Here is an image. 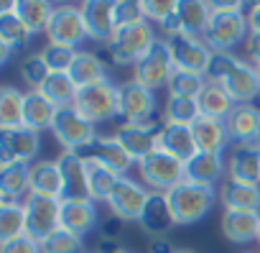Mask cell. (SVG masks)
I'll return each mask as SVG.
<instances>
[{
	"label": "cell",
	"instance_id": "obj_1",
	"mask_svg": "<svg viewBox=\"0 0 260 253\" xmlns=\"http://www.w3.org/2000/svg\"><path fill=\"white\" fill-rule=\"evenodd\" d=\"M204 77L207 82L222 85L237 105H250L260 97V74L255 64L235 57L232 51H212Z\"/></svg>",
	"mask_w": 260,
	"mask_h": 253
},
{
	"label": "cell",
	"instance_id": "obj_2",
	"mask_svg": "<svg viewBox=\"0 0 260 253\" xmlns=\"http://www.w3.org/2000/svg\"><path fill=\"white\" fill-rule=\"evenodd\" d=\"M212 18L204 31V44L212 51H232L237 44H245L250 26H247V13L242 11V3H209Z\"/></svg>",
	"mask_w": 260,
	"mask_h": 253
},
{
	"label": "cell",
	"instance_id": "obj_3",
	"mask_svg": "<svg viewBox=\"0 0 260 253\" xmlns=\"http://www.w3.org/2000/svg\"><path fill=\"white\" fill-rule=\"evenodd\" d=\"M166 197L171 202V212H174L176 225H194L209 215V210L219 200V192H217V187L181 182L179 187L166 192Z\"/></svg>",
	"mask_w": 260,
	"mask_h": 253
},
{
	"label": "cell",
	"instance_id": "obj_4",
	"mask_svg": "<svg viewBox=\"0 0 260 253\" xmlns=\"http://www.w3.org/2000/svg\"><path fill=\"white\" fill-rule=\"evenodd\" d=\"M156 41H158V36H156L151 21H143L138 26L120 29L112 36V41L107 44V54L120 67L122 64H133L136 67L138 62H143L151 54V49L156 46Z\"/></svg>",
	"mask_w": 260,
	"mask_h": 253
},
{
	"label": "cell",
	"instance_id": "obj_5",
	"mask_svg": "<svg viewBox=\"0 0 260 253\" xmlns=\"http://www.w3.org/2000/svg\"><path fill=\"white\" fill-rule=\"evenodd\" d=\"M138 172H141L143 184L151 187V192H171L174 187L186 182V164L166 154L164 149H156L153 154L141 159Z\"/></svg>",
	"mask_w": 260,
	"mask_h": 253
},
{
	"label": "cell",
	"instance_id": "obj_6",
	"mask_svg": "<svg viewBox=\"0 0 260 253\" xmlns=\"http://www.w3.org/2000/svg\"><path fill=\"white\" fill-rule=\"evenodd\" d=\"M74 107L89 120V123H107L112 118L120 115V87L112 85L110 79L107 82H100V85H89V87H82L77 92V100H74Z\"/></svg>",
	"mask_w": 260,
	"mask_h": 253
},
{
	"label": "cell",
	"instance_id": "obj_7",
	"mask_svg": "<svg viewBox=\"0 0 260 253\" xmlns=\"http://www.w3.org/2000/svg\"><path fill=\"white\" fill-rule=\"evenodd\" d=\"M51 133L61 144L64 151H79L97 138L94 123H89L74 105L56 110V118L51 123Z\"/></svg>",
	"mask_w": 260,
	"mask_h": 253
},
{
	"label": "cell",
	"instance_id": "obj_8",
	"mask_svg": "<svg viewBox=\"0 0 260 253\" xmlns=\"http://www.w3.org/2000/svg\"><path fill=\"white\" fill-rule=\"evenodd\" d=\"M26 235L44 243L51 233L61 228V200L44 197V194H28L26 202Z\"/></svg>",
	"mask_w": 260,
	"mask_h": 253
},
{
	"label": "cell",
	"instance_id": "obj_9",
	"mask_svg": "<svg viewBox=\"0 0 260 253\" xmlns=\"http://www.w3.org/2000/svg\"><path fill=\"white\" fill-rule=\"evenodd\" d=\"M164 125H166L164 118L151 120V123H122L120 128L115 131V138L122 144V149L138 164L141 159H146L148 154H153L158 149Z\"/></svg>",
	"mask_w": 260,
	"mask_h": 253
},
{
	"label": "cell",
	"instance_id": "obj_10",
	"mask_svg": "<svg viewBox=\"0 0 260 253\" xmlns=\"http://www.w3.org/2000/svg\"><path fill=\"white\" fill-rule=\"evenodd\" d=\"M46 39H49V44L69 46V49H77L84 39H89L87 26H84V16H82V6H72V3L56 6L51 23L46 29Z\"/></svg>",
	"mask_w": 260,
	"mask_h": 253
},
{
	"label": "cell",
	"instance_id": "obj_11",
	"mask_svg": "<svg viewBox=\"0 0 260 253\" xmlns=\"http://www.w3.org/2000/svg\"><path fill=\"white\" fill-rule=\"evenodd\" d=\"M209 18H212L209 3H199V0H176V11L169 16V21L161 29L166 31V39H171V36H197V39H202Z\"/></svg>",
	"mask_w": 260,
	"mask_h": 253
},
{
	"label": "cell",
	"instance_id": "obj_12",
	"mask_svg": "<svg viewBox=\"0 0 260 253\" xmlns=\"http://www.w3.org/2000/svg\"><path fill=\"white\" fill-rule=\"evenodd\" d=\"M120 118L125 123H151L164 118V113H158L156 92L138 85L136 79L125 82L120 87Z\"/></svg>",
	"mask_w": 260,
	"mask_h": 253
},
{
	"label": "cell",
	"instance_id": "obj_13",
	"mask_svg": "<svg viewBox=\"0 0 260 253\" xmlns=\"http://www.w3.org/2000/svg\"><path fill=\"white\" fill-rule=\"evenodd\" d=\"M174 69L176 67H174V57H171V44H169V39H158L156 46L151 49V54L133 67V72H136L133 79L156 92L158 87H169Z\"/></svg>",
	"mask_w": 260,
	"mask_h": 253
},
{
	"label": "cell",
	"instance_id": "obj_14",
	"mask_svg": "<svg viewBox=\"0 0 260 253\" xmlns=\"http://www.w3.org/2000/svg\"><path fill=\"white\" fill-rule=\"evenodd\" d=\"M148 197H151V192L143 184H138L130 177H120L115 192L107 200V207H110L112 217H117L122 222H141Z\"/></svg>",
	"mask_w": 260,
	"mask_h": 253
},
{
	"label": "cell",
	"instance_id": "obj_15",
	"mask_svg": "<svg viewBox=\"0 0 260 253\" xmlns=\"http://www.w3.org/2000/svg\"><path fill=\"white\" fill-rule=\"evenodd\" d=\"M41 149V133L26 128H11L3 131L0 128V166L8 164H34Z\"/></svg>",
	"mask_w": 260,
	"mask_h": 253
},
{
	"label": "cell",
	"instance_id": "obj_16",
	"mask_svg": "<svg viewBox=\"0 0 260 253\" xmlns=\"http://www.w3.org/2000/svg\"><path fill=\"white\" fill-rule=\"evenodd\" d=\"M84 161H94V164H102L112 172H117L120 177H127V169L133 166V156H130L122 144L115 138V136H97L92 144H87L84 149L77 151Z\"/></svg>",
	"mask_w": 260,
	"mask_h": 253
},
{
	"label": "cell",
	"instance_id": "obj_17",
	"mask_svg": "<svg viewBox=\"0 0 260 253\" xmlns=\"http://www.w3.org/2000/svg\"><path fill=\"white\" fill-rule=\"evenodd\" d=\"M171 57H174V67L184 69V72H194V74H204L212 59V49L204 44V39L197 36H171Z\"/></svg>",
	"mask_w": 260,
	"mask_h": 253
},
{
	"label": "cell",
	"instance_id": "obj_18",
	"mask_svg": "<svg viewBox=\"0 0 260 253\" xmlns=\"http://www.w3.org/2000/svg\"><path fill=\"white\" fill-rule=\"evenodd\" d=\"M59 169L64 179L61 202L69 200H89V184H87V161L77 151H61L59 154Z\"/></svg>",
	"mask_w": 260,
	"mask_h": 253
},
{
	"label": "cell",
	"instance_id": "obj_19",
	"mask_svg": "<svg viewBox=\"0 0 260 253\" xmlns=\"http://www.w3.org/2000/svg\"><path fill=\"white\" fill-rule=\"evenodd\" d=\"M224 125L232 146H255L260 128V110L255 105H235V110L224 118Z\"/></svg>",
	"mask_w": 260,
	"mask_h": 253
},
{
	"label": "cell",
	"instance_id": "obj_20",
	"mask_svg": "<svg viewBox=\"0 0 260 253\" xmlns=\"http://www.w3.org/2000/svg\"><path fill=\"white\" fill-rule=\"evenodd\" d=\"M82 16H84V26H87L89 39L110 44L112 36L117 34L112 3H105V0H87V3H82Z\"/></svg>",
	"mask_w": 260,
	"mask_h": 253
},
{
	"label": "cell",
	"instance_id": "obj_21",
	"mask_svg": "<svg viewBox=\"0 0 260 253\" xmlns=\"http://www.w3.org/2000/svg\"><path fill=\"white\" fill-rule=\"evenodd\" d=\"M174 225H176V220H174L171 202H169L166 192H151V197L146 202V210L141 215V228L153 238H164Z\"/></svg>",
	"mask_w": 260,
	"mask_h": 253
},
{
	"label": "cell",
	"instance_id": "obj_22",
	"mask_svg": "<svg viewBox=\"0 0 260 253\" xmlns=\"http://www.w3.org/2000/svg\"><path fill=\"white\" fill-rule=\"evenodd\" d=\"M227 179L260 184V149L257 146H232L227 156Z\"/></svg>",
	"mask_w": 260,
	"mask_h": 253
},
{
	"label": "cell",
	"instance_id": "obj_23",
	"mask_svg": "<svg viewBox=\"0 0 260 253\" xmlns=\"http://www.w3.org/2000/svg\"><path fill=\"white\" fill-rule=\"evenodd\" d=\"M224 174H227V161L222 159V154L197 151V156L186 161V182L217 187L222 184Z\"/></svg>",
	"mask_w": 260,
	"mask_h": 253
},
{
	"label": "cell",
	"instance_id": "obj_24",
	"mask_svg": "<svg viewBox=\"0 0 260 253\" xmlns=\"http://www.w3.org/2000/svg\"><path fill=\"white\" fill-rule=\"evenodd\" d=\"M260 233V212H240V210H224L222 212V235L230 243L245 245L257 240Z\"/></svg>",
	"mask_w": 260,
	"mask_h": 253
},
{
	"label": "cell",
	"instance_id": "obj_25",
	"mask_svg": "<svg viewBox=\"0 0 260 253\" xmlns=\"http://www.w3.org/2000/svg\"><path fill=\"white\" fill-rule=\"evenodd\" d=\"M100 220L97 205L92 200H69L61 202V228H67L69 233L84 238Z\"/></svg>",
	"mask_w": 260,
	"mask_h": 253
},
{
	"label": "cell",
	"instance_id": "obj_26",
	"mask_svg": "<svg viewBox=\"0 0 260 253\" xmlns=\"http://www.w3.org/2000/svg\"><path fill=\"white\" fill-rule=\"evenodd\" d=\"M31 194V164L0 166V202H26Z\"/></svg>",
	"mask_w": 260,
	"mask_h": 253
},
{
	"label": "cell",
	"instance_id": "obj_27",
	"mask_svg": "<svg viewBox=\"0 0 260 253\" xmlns=\"http://www.w3.org/2000/svg\"><path fill=\"white\" fill-rule=\"evenodd\" d=\"M191 133H194L197 149L199 151H207V154H222L224 146L230 144L227 125H224V120H217V118L199 115L191 123Z\"/></svg>",
	"mask_w": 260,
	"mask_h": 253
},
{
	"label": "cell",
	"instance_id": "obj_28",
	"mask_svg": "<svg viewBox=\"0 0 260 253\" xmlns=\"http://www.w3.org/2000/svg\"><path fill=\"white\" fill-rule=\"evenodd\" d=\"M219 200L224 210H240V212H260V184H245L224 179L219 187Z\"/></svg>",
	"mask_w": 260,
	"mask_h": 253
},
{
	"label": "cell",
	"instance_id": "obj_29",
	"mask_svg": "<svg viewBox=\"0 0 260 253\" xmlns=\"http://www.w3.org/2000/svg\"><path fill=\"white\" fill-rule=\"evenodd\" d=\"M64 192V179L59 161L54 159H41L31 164V194H44V197H56L61 200Z\"/></svg>",
	"mask_w": 260,
	"mask_h": 253
},
{
	"label": "cell",
	"instance_id": "obj_30",
	"mask_svg": "<svg viewBox=\"0 0 260 253\" xmlns=\"http://www.w3.org/2000/svg\"><path fill=\"white\" fill-rule=\"evenodd\" d=\"M56 105L41 92V90H28L26 92V105H23V125L36 133L44 128H51V123L56 118Z\"/></svg>",
	"mask_w": 260,
	"mask_h": 253
},
{
	"label": "cell",
	"instance_id": "obj_31",
	"mask_svg": "<svg viewBox=\"0 0 260 253\" xmlns=\"http://www.w3.org/2000/svg\"><path fill=\"white\" fill-rule=\"evenodd\" d=\"M158 149H164L166 154L176 156L179 161H189L197 156V141H194V133H191V125H171L166 123L164 125V133H161V141H158Z\"/></svg>",
	"mask_w": 260,
	"mask_h": 253
},
{
	"label": "cell",
	"instance_id": "obj_32",
	"mask_svg": "<svg viewBox=\"0 0 260 253\" xmlns=\"http://www.w3.org/2000/svg\"><path fill=\"white\" fill-rule=\"evenodd\" d=\"M69 77L82 90V87H89V85L107 82V69H105V64H102V59L97 54H92V51H77L74 64L69 67Z\"/></svg>",
	"mask_w": 260,
	"mask_h": 253
},
{
	"label": "cell",
	"instance_id": "obj_33",
	"mask_svg": "<svg viewBox=\"0 0 260 253\" xmlns=\"http://www.w3.org/2000/svg\"><path fill=\"white\" fill-rule=\"evenodd\" d=\"M31 36H34L31 29L21 21L13 3H6L3 11H0V44H6L16 51V49H23L31 41Z\"/></svg>",
	"mask_w": 260,
	"mask_h": 253
},
{
	"label": "cell",
	"instance_id": "obj_34",
	"mask_svg": "<svg viewBox=\"0 0 260 253\" xmlns=\"http://www.w3.org/2000/svg\"><path fill=\"white\" fill-rule=\"evenodd\" d=\"M197 102H199L202 115L217 118V120H224V118L235 110V105H237V102L230 97V92H227L222 85H214V82H207V85L202 87Z\"/></svg>",
	"mask_w": 260,
	"mask_h": 253
},
{
	"label": "cell",
	"instance_id": "obj_35",
	"mask_svg": "<svg viewBox=\"0 0 260 253\" xmlns=\"http://www.w3.org/2000/svg\"><path fill=\"white\" fill-rule=\"evenodd\" d=\"M120 182V174L102 166V164H94V161H87V184H89V200L92 202H107L110 194L115 192Z\"/></svg>",
	"mask_w": 260,
	"mask_h": 253
},
{
	"label": "cell",
	"instance_id": "obj_36",
	"mask_svg": "<svg viewBox=\"0 0 260 253\" xmlns=\"http://www.w3.org/2000/svg\"><path fill=\"white\" fill-rule=\"evenodd\" d=\"M23 105H26V92L11 85L0 90V125H3V131L23 125Z\"/></svg>",
	"mask_w": 260,
	"mask_h": 253
},
{
	"label": "cell",
	"instance_id": "obj_37",
	"mask_svg": "<svg viewBox=\"0 0 260 253\" xmlns=\"http://www.w3.org/2000/svg\"><path fill=\"white\" fill-rule=\"evenodd\" d=\"M13 8L21 16V21L31 29V34H46L56 6L46 3V0H21V3H13Z\"/></svg>",
	"mask_w": 260,
	"mask_h": 253
},
{
	"label": "cell",
	"instance_id": "obj_38",
	"mask_svg": "<svg viewBox=\"0 0 260 253\" xmlns=\"http://www.w3.org/2000/svg\"><path fill=\"white\" fill-rule=\"evenodd\" d=\"M41 92H44L56 107H69V105H74L79 87L74 85V79L69 77V72H51L49 79L44 82Z\"/></svg>",
	"mask_w": 260,
	"mask_h": 253
},
{
	"label": "cell",
	"instance_id": "obj_39",
	"mask_svg": "<svg viewBox=\"0 0 260 253\" xmlns=\"http://www.w3.org/2000/svg\"><path fill=\"white\" fill-rule=\"evenodd\" d=\"M161 113H164V120L171 125H191L202 115L197 97H179V95H169Z\"/></svg>",
	"mask_w": 260,
	"mask_h": 253
},
{
	"label": "cell",
	"instance_id": "obj_40",
	"mask_svg": "<svg viewBox=\"0 0 260 253\" xmlns=\"http://www.w3.org/2000/svg\"><path fill=\"white\" fill-rule=\"evenodd\" d=\"M23 233H26L23 202H0V243L13 240Z\"/></svg>",
	"mask_w": 260,
	"mask_h": 253
},
{
	"label": "cell",
	"instance_id": "obj_41",
	"mask_svg": "<svg viewBox=\"0 0 260 253\" xmlns=\"http://www.w3.org/2000/svg\"><path fill=\"white\" fill-rule=\"evenodd\" d=\"M207 85L204 74H194V72H184V69H174L171 79H169V95H179V97H199L202 87Z\"/></svg>",
	"mask_w": 260,
	"mask_h": 253
},
{
	"label": "cell",
	"instance_id": "obj_42",
	"mask_svg": "<svg viewBox=\"0 0 260 253\" xmlns=\"http://www.w3.org/2000/svg\"><path fill=\"white\" fill-rule=\"evenodd\" d=\"M49 74H51V69H49V64H46V59H44L41 51L39 54H31V57H26L21 62V79L31 90H41L44 82L49 79Z\"/></svg>",
	"mask_w": 260,
	"mask_h": 253
},
{
	"label": "cell",
	"instance_id": "obj_43",
	"mask_svg": "<svg viewBox=\"0 0 260 253\" xmlns=\"http://www.w3.org/2000/svg\"><path fill=\"white\" fill-rule=\"evenodd\" d=\"M41 253H84L82 238L69 233L67 228H59L41 243Z\"/></svg>",
	"mask_w": 260,
	"mask_h": 253
},
{
	"label": "cell",
	"instance_id": "obj_44",
	"mask_svg": "<svg viewBox=\"0 0 260 253\" xmlns=\"http://www.w3.org/2000/svg\"><path fill=\"white\" fill-rule=\"evenodd\" d=\"M112 16H115L117 31L120 29H130V26H138V23L146 21L143 3H138V0H117V3H112Z\"/></svg>",
	"mask_w": 260,
	"mask_h": 253
},
{
	"label": "cell",
	"instance_id": "obj_45",
	"mask_svg": "<svg viewBox=\"0 0 260 253\" xmlns=\"http://www.w3.org/2000/svg\"><path fill=\"white\" fill-rule=\"evenodd\" d=\"M46 64L51 72H69V67L74 64V57H77V49H69V46H56V44H46L41 49Z\"/></svg>",
	"mask_w": 260,
	"mask_h": 253
},
{
	"label": "cell",
	"instance_id": "obj_46",
	"mask_svg": "<svg viewBox=\"0 0 260 253\" xmlns=\"http://www.w3.org/2000/svg\"><path fill=\"white\" fill-rule=\"evenodd\" d=\"M174 11H176V0H151V3H143L146 21H151V23H161L164 26Z\"/></svg>",
	"mask_w": 260,
	"mask_h": 253
},
{
	"label": "cell",
	"instance_id": "obj_47",
	"mask_svg": "<svg viewBox=\"0 0 260 253\" xmlns=\"http://www.w3.org/2000/svg\"><path fill=\"white\" fill-rule=\"evenodd\" d=\"M0 253H41V243L23 233V235H18L13 240L0 243Z\"/></svg>",
	"mask_w": 260,
	"mask_h": 253
},
{
	"label": "cell",
	"instance_id": "obj_48",
	"mask_svg": "<svg viewBox=\"0 0 260 253\" xmlns=\"http://www.w3.org/2000/svg\"><path fill=\"white\" fill-rule=\"evenodd\" d=\"M245 51H247V62L250 64H257L260 62V34L250 31L247 39H245Z\"/></svg>",
	"mask_w": 260,
	"mask_h": 253
},
{
	"label": "cell",
	"instance_id": "obj_49",
	"mask_svg": "<svg viewBox=\"0 0 260 253\" xmlns=\"http://www.w3.org/2000/svg\"><path fill=\"white\" fill-rule=\"evenodd\" d=\"M179 248H174V243L169 238H153L151 243V253H176Z\"/></svg>",
	"mask_w": 260,
	"mask_h": 253
},
{
	"label": "cell",
	"instance_id": "obj_50",
	"mask_svg": "<svg viewBox=\"0 0 260 253\" xmlns=\"http://www.w3.org/2000/svg\"><path fill=\"white\" fill-rule=\"evenodd\" d=\"M247 26H250V31L260 34V3H252L247 8Z\"/></svg>",
	"mask_w": 260,
	"mask_h": 253
},
{
	"label": "cell",
	"instance_id": "obj_51",
	"mask_svg": "<svg viewBox=\"0 0 260 253\" xmlns=\"http://www.w3.org/2000/svg\"><path fill=\"white\" fill-rule=\"evenodd\" d=\"M97 253H130V250L120 248L115 240H107V238H102V240H100V248H97Z\"/></svg>",
	"mask_w": 260,
	"mask_h": 253
},
{
	"label": "cell",
	"instance_id": "obj_52",
	"mask_svg": "<svg viewBox=\"0 0 260 253\" xmlns=\"http://www.w3.org/2000/svg\"><path fill=\"white\" fill-rule=\"evenodd\" d=\"M122 225V220H117V217H112V220H107L105 222V238L107 240H115L117 238V228Z\"/></svg>",
	"mask_w": 260,
	"mask_h": 253
},
{
	"label": "cell",
	"instance_id": "obj_53",
	"mask_svg": "<svg viewBox=\"0 0 260 253\" xmlns=\"http://www.w3.org/2000/svg\"><path fill=\"white\" fill-rule=\"evenodd\" d=\"M11 54H13V49H11V46H6V44H0V64H8Z\"/></svg>",
	"mask_w": 260,
	"mask_h": 253
},
{
	"label": "cell",
	"instance_id": "obj_54",
	"mask_svg": "<svg viewBox=\"0 0 260 253\" xmlns=\"http://www.w3.org/2000/svg\"><path fill=\"white\" fill-rule=\"evenodd\" d=\"M255 146L260 149V128H257V138H255Z\"/></svg>",
	"mask_w": 260,
	"mask_h": 253
},
{
	"label": "cell",
	"instance_id": "obj_55",
	"mask_svg": "<svg viewBox=\"0 0 260 253\" xmlns=\"http://www.w3.org/2000/svg\"><path fill=\"white\" fill-rule=\"evenodd\" d=\"M255 69H257V74H260V62H257V64H255Z\"/></svg>",
	"mask_w": 260,
	"mask_h": 253
},
{
	"label": "cell",
	"instance_id": "obj_56",
	"mask_svg": "<svg viewBox=\"0 0 260 253\" xmlns=\"http://www.w3.org/2000/svg\"><path fill=\"white\" fill-rule=\"evenodd\" d=\"M176 253H194V250H176Z\"/></svg>",
	"mask_w": 260,
	"mask_h": 253
},
{
	"label": "cell",
	"instance_id": "obj_57",
	"mask_svg": "<svg viewBox=\"0 0 260 253\" xmlns=\"http://www.w3.org/2000/svg\"><path fill=\"white\" fill-rule=\"evenodd\" d=\"M257 243H260V233H257Z\"/></svg>",
	"mask_w": 260,
	"mask_h": 253
},
{
	"label": "cell",
	"instance_id": "obj_58",
	"mask_svg": "<svg viewBox=\"0 0 260 253\" xmlns=\"http://www.w3.org/2000/svg\"><path fill=\"white\" fill-rule=\"evenodd\" d=\"M257 102H260V97H257Z\"/></svg>",
	"mask_w": 260,
	"mask_h": 253
},
{
	"label": "cell",
	"instance_id": "obj_59",
	"mask_svg": "<svg viewBox=\"0 0 260 253\" xmlns=\"http://www.w3.org/2000/svg\"><path fill=\"white\" fill-rule=\"evenodd\" d=\"M245 253H250V250H245Z\"/></svg>",
	"mask_w": 260,
	"mask_h": 253
}]
</instances>
